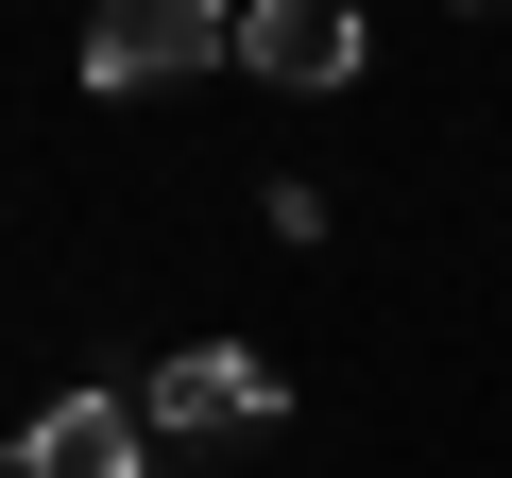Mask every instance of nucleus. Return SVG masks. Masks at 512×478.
Here are the masks:
<instances>
[{
  "mask_svg": "<svg viewBox=\"0 0 512 478\" xmlns=\"http://www.w3.org/2000/svg\"><path fill=\"white\" fill-rule=\"evenodd\" d=\"M222 52H239V0H103V18H86V86H103V103L188 86V69H222Z\"/></svg>",
  "mask_w": 512,
  "mask_h": 478,
  "instance_id": "nucleus-1",
  "label": "nucleus"
},
{
  "mask_svg": "<svg viewBox=\"0 0 512 478\" xmlns=\"http://www.w3.org/2000/svg\"><path fill=\"white\" fill-rule=\"evenodd\" d=\"M137 393H52L35 410V444H18V478H137Z\"/></svg>",
  "mask_w": 512,
  "mask_h": 478,
  "instance_id": "nucleus-4",
  "label": "nucleus"
},
{
  "mask_svg": "<svg viewBox=\"0 0 512 478\" xmlns=\"http://www.w3.org/2000/svg\"><path fill=\"white\" fill-rule=\"evenodd\" d=\"M256 86H359V0H239Z\"/></svg>",
  "mask_w": 512,
  "mask_h": 478,
  "instance_id": "nucleus-3",
  "label": "nucleus"
},
{
  "mask_svg": "<svg viewBox=\"0 0 512 478\" xmlns=\"http://www.w3.org/2000/svg\"><path fill=\"white\" fill-rule=\"evenodd\" d=\"M137 410H154V427H188V444H239V427H274L291 393H274V359H239V342H188V359H171Z\"/></svg>",
  "mask_w": 512,
  "mask_h": 478,
  "instance_id": "nucleus-2",
  "label": "nucleus"
}]
</instances>
